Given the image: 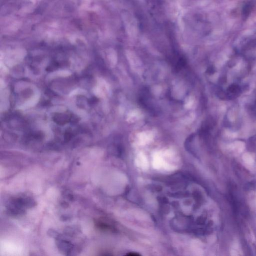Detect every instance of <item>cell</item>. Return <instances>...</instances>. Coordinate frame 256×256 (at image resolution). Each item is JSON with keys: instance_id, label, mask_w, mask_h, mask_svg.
I'll return each mask as SVG.
<instances>
[{"instance_id": "cell-1", "label": "cell", "mask_w": 256, "mask_h": 256, "mask_svg": "<svg viewBox=\"0 0 256 256\" xmlns=\"http://www.w3.org/2000/svg\"><path fill=\"white\" fill-rule=\"evenodd\" d=\"M139 102L146 109L149 110H154L152 102L150 100V93L146 88L142 90L139 97Z\"/></svg>"}]
</instances>
